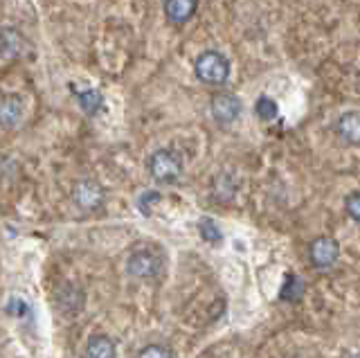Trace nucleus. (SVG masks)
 I'll use <instances>...</instances> for the list:
<instances>
[{
  "label": "nucleus",
  "instance_id": "f257e3e1",
  "mask_svg": "<svg viewBox=\"0 0 360 358\" xmlns=\"http://www.w3.org/2000/svg\"><path fill=\"white\" fill-rule=\"evenodd\" d=\"M194 70H196V77L203 83H207V86H221V83H225L227 77H230V61H227L221 52L205 50L203 54H198Z\"/></svg>",
  "mask_w": 360,
  "mask_h": 358
},
{
  "label": "nucleus",
  "instance_id": "f3484780",
  "mask_svg": "<svg viewBox=\"0 0 360 358\" xmlns=\"http://www.w3.org/2000/svg\"><path fill=\"white\" fill-rule=\"evenodd\" d=\"M9 314L16 316V318H23V316L30 314V304H27L25 300H21V298L9 300Z\"/></svg>",
  "mask_w": 360,
  "mask_h": 358
},
{
  "label": "nucleus",
  "instance_id": "4468645a",
  "mask_svg": "<svg viewBox=\"0 0 360 358\" xmlns=\"http://www.w3.org/2000/svg\"><path fill=\"white\" fill-rule=\"evenodd\" d=\"M198 230H201V237L205 241H210V243H219L221 241V230H219V225H216L212 219H203L201 223H198Z\"/></svg>",
  "mask_w": 360,
  "mask_h": 358
},
{
  "label": "nucleus",
  "instance_id": "9b49d317",
  "mask_svg": "<svg viewBox=\"0 0 360 358\" xmlns=\"http://www.w3.org/2000/svg\"><path fill=\"white\" fill-rule=\"evenodd\" d=\"M302 295H304V282H302L297 275H288L286 282H284V286H281L279 298L284 300V302H297Z\"/></svg>",
  "mask_w": 360,
  "mask_h": 358
},
{
  "label": "nucleus",
  "instance_id": "1a4fd4ad",
  "mask_svg": "<svg viewBox=\"0 0 360 358\" xmlns=\"http://www.w3.org/2000/svg\"><path fill=\"white\" fill-rule=\"evenodd\" d=\"M338 136L345 140L349 145H360V113L352 111V113H345L343 117L338 120Z\"/></svg>",
  "mask_w": 360,
  "mask_h": 358
},
{
  "label": "nucleus",
  "instance_id": "ddd939ff",
  "mask_svg": "<svg viewBox=\"0 0 360 358\" xmlns=\"http://www.w3.org/2000/svg\"><path fill=\"white\" fill-rule=\"evenodd\" d=\"M254 111H257V115H259L263 122L275 120V117H277V113H279L277 101H272L270 97H259L257 104H254Z\"/></svg>",
  "mask_w": 360,
  "mask_h": 358
},
{
  "label": "nucleus",
  "instance_id": "9d476101",
  "mask_svg": "<svg viewBox=\"0 0 360 358\" xmlns=\"http://www.w3.org/2000/svg\"><path fill=\"white\" fill-rule=\"evenodd\" d=\"M86 356L90 358H113L115 356V345L108 336L104 334H95L88 338L86 343Z\"/></svg>",
  "mask_w": 360,
  "mask_h": 358
},
{
  "label": "nucleus",
  "instance_id": "dca6fc26",
  "mask_svg": "<svg viewBox=\"0 0 360 358\" xmlns=\"http://www.w3.org/2000/svg\"><path fill=\"white\" fill-rule=\"evenodd\" d=\"M158 203H160V194L158 192H145V194L140 196L138 207H140L142 214L151 216V205H158Z\"/></svg>",
  "mask_w": 360,
  "mask_h": 358
},
{
  "label": "nucleus",
  "instance_id": "20e7f679",
  "mask_svg": "<svg viewBox=\"0 0 360 358\" xmlns=\"http://www.w3.org/2000/svg\"><path fill=\"white\" fill-rule=\"evenodd\" d=\"M309 257H311V263H313L316 268H329L334 266L340 257V246L334 237H318L311 241L309 246Z\"/></svg>",
  "mask_w": 360,
  "mask_h": 358
},
{
  "label": "nucleus",
  "instance_id": "423d86ee",
  "mask_svg": "<svg viewBox=\"0 0 360 358\" xmlns=\"http://www.w3.org/2000/svg\"><path fill=\"white\" fill-rule=\"evenodd\" d=\"M72 199L81 210H97L104 203V190L92 181H79L72 190Z\"/></svg>",
  "mask_w": 360,
  "mask_h": 358
},
{
  "label": "nucleus",
  "instance_id": "6ab92c4d",
  "mask_svg": "<svg viewBox=\"0 0 360 358\" xmlns=\"http://www.w3.org/2000/svg\"><path fill=\"white\" fill-rule=\"evenodd\" d=\"M138 356H142V358H147V356H174V352L172 350H165V347L151 345V347H147V350H142Z\"/></svg>",
  "mask_w": 360,
  "mask_h": 358
},
{
  "label": "nucleus",
  "instance_id": "39448f33",
  "mask_svg": "<svg viewBox=\"0 0 360 358\" xmlns=\"http://www.w3.org/2000/svg\"><path fill=\"white\" fill-rule=\"evenodd\" d=\"M241 99L234 95H216L212 99V117L219 124H232V122L241 115Z\"/></svg>",
  "mask_w": 360,
  "mask_h": 358
},
{
  "label": "nucleus",
  "instance_id": "0eeeda50",
  "mask_svg": "<svg viewBox=\"0 0 360 358\" xmlns=\"http://www.w3.org/2000/svg\"><path fill=\"white\" fill-rule=\"evenodd\" d=\"M196 9H198V0H165L167 21H172L176 25L187 23L196 14Z\"/></svg>",
  "mask_w": 360,
  "mask_h": 358
},
{
  "label": "nucleus",
  "instance_id": "2eb2a0df",
  "mask_svg": "<svg viewBox=\"0 0 360 358\" xmlns=\"http://www.w3.org/2000/svg\"><path fill=\"white\" fill-rule=\"evenodd\" d=\"M5 36H0V48L3 45H7V48L3 50V56H12L18 52V43H21V39H18V34L14 30H3Z\"/></svg>",
  "mask_w": 360,
  "mask_h": 358
},
{
  "label": "nucleus",
  "instance_id": "f8f14e48",
  "mask_svg": "<svg viewBox=\"0 0 360 358\" xmlns=\"http://www.w3.org/2000/svg\"><path fill=\"white\" fill-rule=\"evenodd\" d=\"M77 101H79V106L88 113V115H95V113H97V111L101 108L104 97L99 95L97 90L88 88V90H81V92H77Z\"/></svg>",
  "mask_w": 360,
  "mask_h": 358
},
{
  "label": "nucleus",
  "instance_id": "f03ea898",
  "mask_svg": "<svg viewBox=\"0 0 360 358\" xmlns=\"http://www.w3.org/2000/svg\"><path fill=\"white\" fill-rule=\"evenodd\" d=\"M149 174L158 183H174L183 176V158L172 149H160L149 158Z\"/></svg>",
  "mask_w": 360,
  "mask_h": 358
},
{
  "label": "nucleus",
  "instance_id": "7ed1b4c3",
  "mask_svg": "<svg viewBox=\"0 0 360 358\" xmlns=\"http://www.w3.org/2000/svg\"><path fill=\"white\" fill-rule=\"evenodd\" d=\"M165 261H163V255L156 250H136L133 255L129 257L126 261V270L131 272L133 277H156L160 270H163Z\"/></svg>",
  "mask_w": 360,
  "mask_h": 358
},
{
  "label": "nucleus",
  "instance_id": "6e6552de",
  "mask_svg": "<svg viewBox=\"0 0 360 358\" xmlns=\"http://www.w3.org/2000/svg\"><path fill=\"white\" fill-rule=\"evenodd\" d=\"M23 117V104L14 95H0V127L12 129Z\"/></svg>",
  "mask_w": 360,
  "mask_h": 358
},
{
  "label": "nucleus",
  "instance_id": "a211bd4d",
  "mask_svg": "<svg viewBox=\"0 0 360 358\" xmlns=\"http://www.w3.org/2000/svg\"><path fill=\"white\" fill-rule=\"evenodd\" d=\"M347 214L352 216L354 221H360V192L352 194L347 199Z\"/></svg>",
  "mask_w": 360,
  "mask_h": 358
}]
</instances>
